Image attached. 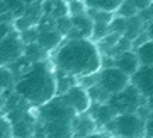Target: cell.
I'll return each mask as SVG.
<instances>
[{
	"label": "cell",
	"mask_w": 153,
	"mask_h": 138,
	"mask_svg": "<svg viewBox=\"0 0 153 138\" xmlns=\"http://www.w3.org/2000/svg\"><path fill=\"white\" fill-rule=\"evenodd\" d=\"M87 12V5L83 0H73L68 2V14L70 16H78V14H85Z\"/></svg>",
	"instance_id": "29"
},
{
	"label": "cell",
	"mask_w": 153,
	"mask_h": 138,
	"mask_svg": "<svg viewBox=\"0 0 153 138\" xmlns=\"http://www.w3.org/2000/svg\"><path fill=\"white\" fill-rule=\"evenodd\" d=\"M107 33H109V22L94 21V28H92V36H90V39H92V41H99V39L104 38Z\"/></svg>",
	"instance_id": "25"
},
{
	"label": "cell",
	"mask_w": 153,
	"mask_h": 138,
	"mask_svg": "<svg viewBox=\"0 0 153 138\" xmlns=\"http://www.w3.org/2000/svg\"><path fill=\"white\" fill-rule=\"evenodd\" d=\"M124 29H126V19L114 14V17H112L111 22H109V33H119V34H123V33H124Z\"/></svg>",
	"instance_id": "27"
},
{
	"label": "cell",
	"mask_w": 153,
	"mask_h": 138,
	"mask_svg": "<svg viewBox=\"0 0 153 138\" xmlns=\"http://www.w3.org/2000/svg\"><path fill=\"white\" fill-rule=\"evenodd\" d=\"M87 92H88V95H90V101H92V102H107L109 97H111V94L105 90L104 87L99 85L97 80H95L92 85H88Z\"/></svg>",
	"instance_id": "23"
},
{
	"label": "cell",
	"mask_w": 153,
	"mask_h": 138,
	"mask_svg": "<svg viewBox=\"0 0 153 138\" xmlns=\"http://www.w3.org/2000/svg\"><path fill=\"white\" fill-rule=\"evenodd\" d=\"M140 60V65H150L153 66V39H146L145 43L134 48Z\"/></svg>",
	"instance_id": "20"
},
{
	"label": "cell",
	"mask_w": 153,
	"mask_h": 138,
	"mask_svg": "<svg viewBox=\"0 0 153 138\" xmlns=\"http://www.w3.org/2000/svg\"><path fill=\"white\" fill-rule=\"evenodd\" d=\"M63 34L58 31L56 28H51V29H38V44H41L46 51H55L61 43H63Z\"/></svg>",
	"instance_id": "14"
},
{
	"label": "cell",
	"mask_w": 153,
	"mask_h": 138,
	"mask_svg": "<svg viewBox=\"0 0 153 138\" xmlns=\"http://www.w3.org/2000/svg\"><path fill=\"white\" fill-rule=\"evenodd\" d=\"M97 130V125L88 114V111L75 114L71 119V137H92Z\"/></svg>",
	"instance_id": "11"
},
{
	"label": "cell",
	"mask_w": 153,
	"mask_h": 138,
	"mask_svg": "<svg viewBox=\"0 0 153 138\" xmlns=\"http://www.w3.org/2000/svg\"><path fill=\"white\" fill-rule=\"evenodd\" d=\"M146 106L153 111V94H152V95H148V97H146Z\"/></svg>",
	"instance_id": "35"
},
{
	"label": "cell",
	"mask_w": 153,
	"mask_h": 138,
	"mask_svg": "<svg viewBox=\"0 0 153 138\" xmlns=\"http://www.w3.org/2000/svg\"><path fill=\"white\" fill-rule=\"evenodd\" d=\"M107 102L116 111V114H123V113H136L138 107L146 102V97H143L141 92L129 82L123 90L111 95Z\"/></svg>",
	"instance_id": "5"
},
{
	"label": "cell",
	"mask_w": 153,
	"mask_h": 138,
	"mask_svg": "<svg viewBox=\"0 0 153 138\" xmlns=\"http://www.w3.org/2000/svg\"><path fill=\"white\" fill-rule=\"evenodd\" d=\"M55 77H56V94H65L71 85L78 84L75 75H70V73L58 70V68L55 70Z\"/></svg>",
	"instance_id": "19"
},
{
	"label": "cell",
	"mask_w": 153,
	"mask_h": 138,
	"mask_svg": "<svg viewBox=\"0 0 153 138\" xmlns=\"http://www.w3.org/2000/svg\"><path fill=\"white\" fill-rule=\"evenodd\" d=\"M63 97L66 99V102L73 107L76 114H80V113H85L88 111L90 104H92V101H90V95H88L87 89L80 85V84H75V85H71L68 90H66Z\"/></svg>",
	"instance_id": "8"
},
{
	"label": "cell",
	"mask_w": 153,
	"mask_h": 138,
	"mask_svg": "<svg viewBox=\"0 0 153 138\" xmlns=\"http://www.w3.org/2000/svg\"><path fill=\"white\" fill-rule=\"evenodd\" d=\"M14 90L21 95L27 104L38 106L48 102L56 95V77L55 70L49 66L48 60L34 61L29 68L16 78Z\"/></svg>",
	"instance_id": "2"
},
{
	"label": "cell",
	"mask_w": 153,
	"mask_h": 138,
	"mask_svg": "<svg viewBox=\"0 0 153 138\" xmlns=\"http://www.w3.org/2000/svg\"><path fill=\"white\" fill-rule=\"evenodd\" d=\"M114 14H116V16L124 17V19H128V17L136 16V14H138V9L134 7V4H133L131 0H123V2L119 4V7L116 9Z\"/></svg>",
	"instance_id": "24"
},
{
	"label": "cell",
	"mask_w": 153,
	"mask_h": 138,
	"mask_svg": "<svg viewBox=\"0 0 153 138\" xmlns=\"http://www.w3.org/2000/svg\"><path fill=\"white\" fill-rule=\"evenodd\" d=\"M88 114L92 116V119L95 121L97 128H104L107 123L116 116V111L111 107L109 102H92L88 107Z\"/></svg>",
	"instance_id": "12"
},
{
	"label": "cell",
	"mask_w": 153,
	"mask_h": 138,
	"mask_svg": "<svg viewBox=\"0 0 153 138\" xmlns=\"http://www.w3.org/2000/svg\"><path fill=\"white\" fill-rule=\"evenodd\" d=\"M53 63L58 70L75 75L76 78L100 70V51L95 41L88 38L83 39H68L56 48Z\"/></svg>",
	"instance_id": "1"
},
{
	"label": "cell",
	"mask_w": 153,
	"mask_h": 138,
	"mask_svg": "<svg viewBox=\"0 0 153 138\" xmlns=\"http://www.w3.org/2000/svg\"><path fill=\"white\" fill-rule=\"evenodd\" d=\"M19 36H21L22 43L27 44V43H34L38 39V26H33V28H27L24 31H19Z\"/></svg>",
	"instance_id": "28"
},
{
	"label": "cell",
	"mask_w": 153,
	"mask_h": 138,
	"mask_svg": "<svg viewBox=\"0 0 153 138\" xmlns=\"http://www.w3.org/2000/svg\"><path fill=\"white\" fill-rule=\"evenodd\" d=\"M92 28H94V21L90 19V16H88L87 12L85 14H78V16H71V29L65 38H68V39L88 38L90 39Z\"/></svg>",
	"instance_id": "10"
},
{
	"label": "cell",
	"mask_w": 153,
	"mask_h": 138,
	"mask_svg": "<svg viewBox=\"0 0 153 138\" xmlns=\"http://www.w3.org/2000/svg\"><path fill=\"white\" fill-rule=\"evenodd\" d=\"M114 66H117L121 72H124L126 75L131 77L133 73L138 70L140 66V60H138V55L134 50H128L124 53H119V55L114 56Z\"/></svg>",
	"instance_id": "13"
},
{
	"label": "cell",
	"mask_w": 153,
	"mask_h": 138,
	"mask_svg": "<svg viewBox=\"0 0 153 138\" xmlns=\"http://www.w3.org/2000/svg\"><path fill=\"white\" fill-rule=\"evenodd\" d=\"M24 55V43H22L19 31H10L5 38L0 39V65H10Z\"/></svg>",
	"instance_id": "7"
},
{
	"label": "cell",
	"mask_w": 153,
	"mask_h": 138,
	"mask_svg": "<svg viewBox=\"0 0 153 138\" xmlns=\"http://www.w3.org/2000/svg\"><path fill=\"white\" fill-rule=\"evenodd\" d=\"M138 14H140V17L145 21V24H146L148 21H152V19H153V2L150 4V7H148V9H145V10H141V12H138Z\"/></svg>",
	"instance_id": "32"
},
{
	"label": "cell",
	"mask_w": 153,
	"mask_h": 138,
	"mask_svg": "<svg viewBox=\"0 0 153 138\" xmlns=\"http://www.w3.org/2000/svg\"><path fill=\"white\" fill-rule=\"evenodd\" d=\"M87 9H99V10H107V12H116L123 0H83Z\"/></svg>",
	"instance_id": "22"
},
{
	"label": "cell",
	"mask_w": 153,
	"mask_h": 138,
	"mask_svg": "<svg viewBox=\"0 0 153 138\" xmlns=\"http://www.w3.org/2000/svg\"><path fill=\"white\" fill-rule=\"evenodd\" d=\"M111 137L123 138H140L145 137V119L138 113H123L116 114L104 128Z\"/></svg>",
	"instance_id": "3"
},
{
	"label": "cell",
	"mask_w": 153,
	"mask_h": 138,
	"mask_svg": "<svg viewBox=\"0 0 153 138\" xmlns=\"http://www.w3.org/2000/svg\"><path fill=\"white\" fill-rule=\"evenodd\" d=\"M97 84L104 87L111 95L119 92L129 84V75L121 72L117 66H102L97 72Z\"/></svg>",
	"instance_id": "6"
},
{
	"label": "cell",
	"mask_w": 153,
	"mask_h": 138,
	"mask_svg": "<svg viewBox=\"0 0 153 138\" xmlns=\"http://www.w3.org/2000/svg\"><path fill=\"white\" fill-rule=\"evenodd\" d=\"M55 28L58 29L63 36H66V34L70 33V29H71V16L66 14V16L56 17L55 19Z\"/></svg>",
	"instance_id": "26"
},
{
	"label": "cell",
	"mask_w": 153,
	"mask_h": 138,
	"mask_svg": "<svg viewBox=\"0 0 153 138\" xmlns=\"http://www.w3.org/2000/svg\"><path fill=\"white\" fill-rule=\"evenodd\" d=\"M145 31H146L148 38L153 39V19H152V21H148L146 24H145Z\"/></svg>",
	"instance_id": "34"
},
{
	"label": "cell",
	"mask_w": 153,
	"mask_h": 138,
	"mask_svg": "<svg viewBox=\"0 0 153 138\" xmlns=\"http://www.w3.org/2000/svg\"><path fill=\"white\" fill-rule=\"evenodd\" d=\"M24 56L31 63H34V61H43V60H48V51L44 50L41 44H38V41H34V43L24 44Z\"/></svg>",
	"instance_id": "18"
},
{
	"label": "cell",
	"mask_w": 153,
	"mask_h": 138,
	"mask_svg": "<svg viewBox=\"0 0 153 138\" xmlns=\"http://www.w3.org/2000/svg\"><path fill=\"white\" fill-rule=\"evenodd\" d=\"M36 119L26 113V116L12 123V137H33L36 131Z\"/></svg>",
	"instance_id": "15"
},
{
	"label": "cell",
	"mask_w": 153,
	"mask_h": 138,
	"mask_svg": "<svg viewBox=\"0 0 153 138\" xmlns=\"http://www.w3.org/2000/svg\"><path fill=\"white\" fill-rule=\"evenodd\" d=\"M133 4H134V7L138 9V12L145 10V9H148L150 7V4H152L153 0H131Z\"/></svg>",
	"instance_id": "33"
},
{
	"label": "cell",
	"mask_w": 153,
	"mask_h": 138,
	"mask_svg": "<svg viewBox=\"0 0 153 138\" xmlns=\"http://www.w3.org/2000/svg\"><path fill=\"white\" fill-rule=\"evenodd\" d=\"M145 137L153 138V111L148 114L146 119H145Z\"/></svg>",
	"instance_id": "31"
},
{
	"label": "cell",
	"mask_w": 153,
	"mask_h": 138,
	"mask_svg": "<svg viewBox=\"0 0 153 138\" xmlns=\"http://www.w3.org/2000/svg\"><path fill=\"white\" fill-rule=\"evenodd\" d=\"M43 14L51 16L53 19L68 14V4L65 0H43Z\"/></svg>",
	"instance_id": "16"
},
{
	"label": "cell",
	"mask_w": 153,
	"mask_h": 138,
	"mask_svg": "<svg viewBox=\"0 0 153 138\" xmlns=\"http://www.w3.org/2000/svg\"><path fill=\"white\" fill-rule=\"evenodd\" d=\"M75 114L76 113L66 102L63 94H56L48 102L38 106L39 123H71Z\"/></svg>",
	"instance_id": "4"
},
{
	"label": "cell",
	"mask_w": 153,
	"mask_h": 138,
	"mask_svg": "<svg viewBox=\"0 0 153 138\" xmlns=\"http://www.w3.org/2000/svg\"><path fill=\"white\" fill-rule=\"evenodd\" d=\"M12 137V123L7 118L0 116V138Z\"/></svg>",
	"instance_id": "30"
},
{
	"label": "cell",
	"mask_w": 153,
	"mask_h": 138,
	"mask_svg": "<svg viewBox=\"0 0 153 138\" xmlns=\"http://www.w3.org/2000/svg\"><path fill=\"white\" fill-rule=\"evenodd\" d=\"M65 2H66V4H68V2H73V0H65Z\"/></svg>",
	"instance_id": "37"
},
{
	"label": "cell",
	"mask_w": 153,
	"mask_h": 138,
	"mask_svg": "<svg viewBox=\"0 0 153 138\" xmlns=\"http://www.w3.org/2000/svg\"><path fill=\"white\" fill-rule=\"evenodd\" d=\"M14 84H16V75L12 73V70L7 65H0V94L12 90Z\"/></svg>",
	"instance_id": "21"
},
{
	"label": "cell",
	"mask_w": 153,
	"mask_h": 138,
	"mask_svg": "<svg viewBox=\"0 0 153 138\" xmlns=\"http://www.w3.org/2000/svg\"><path fill=\"white\" fill-rule=\"evenodd\" d=\"M143 31H145V21L140 17V14H136V16L126 19V29H124V33H123V36L134 41Z\"/></svg>",
	"instance_id": "17"
},
{
	"label": "cell",
	"mask_w": 153,
	"mask_h": 138,
	"mask_svg": "<svg viewBox=\"0 0 153 138\" xmlns=\"http://www.w3.org/2000/svg\"><path fill=\"white\" fill-rule=\"evenodd\" d=\"M22 2H24V4L27 5V4H41L43 0H22Z\"/></svg>",
	"instance_id": "36"
},
{
	"label": "cell",
	"mask_w": 153,
	"mask_h": 138,
	"mask_svg": "<svg viewBox=\"0 0 153 138\" xmlns=\"http://www.w3.org/2000/svg\"><path fill=\"white\" fill-rule=\"evenodd\" d=\"M129 82L141 92L143 97L153 94V66L140 65L138 70L129 77Z\"/></svg>",
	"instance_id": "9"
}]
</instances>
